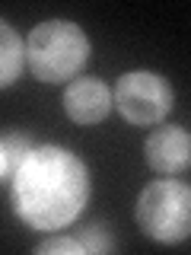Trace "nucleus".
<instances>
[{
  "label": "nucleus",
  "mask_w": 191,
  "mask_h": 255,
  "mask_svg": "<svg viewBox=\"0 0 191 255\" xmlns=\"http://www.w3.org/2000/svg\"><path fill=\"white\" fill-rule=\"evenodd\" d=\"M10 175L16 217L38 233L70 227L90 201V169L67 147H32Z\"/></svg>",
  "instance_id": "obj_1"
},
{
  "label": "nucleus",
  "mask_w": 191,
  "mask_h": 255,
  "mask_svg": "<svg viewBox=\"0 0 191 255\" xmlns=\"http://www.w3.org/2000/svg\"><path fill=\"white\" fill-rule=\"evenodd\" d=\"M90 61V38L77 22L48 19L26 38V67L42 83H64L77 77Z\"/></svg>",
  "instance_id": "obj_2"
},
{
  "label": "nucleus",
  "mask_w": 191,
  "mask_h": 255,
  "mask_svg": "<svg viewBox=\"0 0 191 255\" xmlns=\"http://www.w3.org/2000/svg\"><path fill=\"white\" fill-rule=\"evenodd\" d=\"M137 227L163 246L185 243L191 230V191L185 182H150L137 198Z\"/></svg>",
  "instance_id": "obj_3"
},
{
  "label": "nucleus",
  "mask_w": 191,
  "mask_h": 255,
  "mask_svg": "<svg viewBox=\"0 0 191 255\" xmlns=\"http://www.w3.org/2000/svg\"><path fill=\"white\" fill-rule=\"evenodd\" d=\"M172 83L153 70H131V74L118 77L115 90H111V109H118L124 122L137 128L159 125L172 112Z\"/></svg>",
  "instance_id": "obj_4"
},
{
  "label": "nucleus",
  "mask_w": 191,
  "mask_h": 255,
  "mask_svg": "<svg viewBox=\"0 0 191 255\" xmlns=\"http://www.w3.org/2000/svg\"><path fill=\"white\" fill-rule=\"evenodd\" d=\"M147 166L159 175H182L191 163V134L179 125L156 128L143 143Z\"/></svg>",
  "instance_id": "obj_5"
},
{
  "label": "nucleus",
  "mask_w": 191,
  "mask_h": 255,
  "mask_svg": "<svg viewBox=\"0 0 191 255\" xmlns=\"http://www.w3.org/2000/svg\"><path fill=\"white\" fill-rule=\"evenodd\" d=\"M64 112L77 125H99L111 112V90L96 77H77L64 90Z\"/></svg>",
  "instance_id": "obj_6"
},
{
  "label": "nucleus",
  "mask_w": 191,
  "mask_h": 255,
  "mask_svg": "<svg viewBox=\"0 0 191 255\" xmlns=\"http://www.w3.org/2000/svg\"><path fill=\"white\" fill-rule=\"evenodd\" d=\"M26 64V42L6 19H0V90L13 86Z\"/></svg>",
  "instance_id": "obj_7"
},
{
  "label": "nucleus",
  "mask_w": 191,
  "mask_h": 255,
  "mask_svg": "<svg viewBox=\"0 0 191 255\" xmlns=\"http://www.w3.org/2000/svg\"><path fill=\"white\" fill-rule=\"evenodd\" d=\"M77 239H80V246H83V252H90V255L115 252V239L108 236V230L102 227V223H90V227H83V233H80Z\"/></svg>",
  "instance_id": "obj_8"
},
{
  "label": "nucleus",
  "mask_w": 191,
  "mask_h": 255,
  "mask_svg": "<svg viewBox=\"0 0 191 255\" xmlns=\"http://www.w3.org/2000/svg\"><path fill=\"white\" fill-rule=\"evenodd\" d=\"M3 147H6V159H10V172L32 153V137L26 131H10L3 134Z\"/></svg>",
  "instance_id": "obj_9"
},
{
  "label": "nucleus",
  "mask_w": 191,
  "mask_h": 255,
  "mask_svg": "<svg viewBox=\"0 0 191 255\" xmlns=\"http://www.w3.org/2000/svg\"><path fill=\"white\" fill-rule=\"evenodd\" d=\"M83 246H80L77 236H48L35 246V255H80Z\"/></svg>",
  "instance_id": "obj_10"
},
{
  "label": "nucleus",
  "mask_w": 191,
  "mask_h": 255,
  "mask_svg": "<svg viewBox=\"0 0 191 255\" xmlns=\"http://www.w3.org/2000/svg\"><path fill=\"white\" fill-rule=\"evenodd\" d=\"M10 175V159H6V147H3V137H0V179Z\"/></svg>",
  "instance_id": "obj_11"
}]
</instances>
